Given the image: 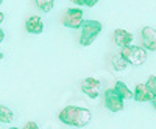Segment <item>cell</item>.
Returning <instances> with one entry per match:
<instances>
[{
    "instance_id": "cell-22",
    "label": "cell",
    "mask_w": 156,
    "mask_h": 129,
    "mask_svg": "<svg viewBox=\"0 0 156 129\" xmlns=\"http://www.w3.org/2000/svg\"><path fill=\"white\" fill-rule=\"evenodd\" d=\"M0 59H3V53H2V51H0Z\"/></svg>"
},
{
    "instance_id": "cell-2",
    "label": "cell",
    "mask_w": 156,
    "mask_h": 129,
    "mask_svg": "<svg viewBox=\"0 0 156 129\" xmlns=\"http://www.w3.org/2000/svg\"><path fill=\"white\" fill-rule=\"evenodd\" d=\"M100 31H101V23L98 20H84L83 27H81L80 44L83 47L90 45L97 39V36L100 34Z\"/></svg>"
},
{
    "instance_id": "cell-7",
    "label": "cell",
    "mask_w": 156,
    "mask_h": 129,
    "mask_svg": "<svg viewBox=\"0 0 156 129\" xmlns=\"http://www.w3.org/2000/svg\"><path fill=\"white\" fill-rule=\"evenodd\" d=\"M140 39L145 50L156 51V30L151 27H144L140 31Z\"/></svg>"
},
{
    "instance_id": "cell-13",
    "label": "cell",
    "mask_w": 156,
    "mask_h": 129,
    "mask_svg": "<svg viewBox=\"0 0 156 129\" xmlns=\"http://www.w3.org/2000/svg\"><path fill=\"white\" fill-rule=\"evenodd\" d=\"M12 120H14L12 110L3 104H0V123H11Z\"/></svg>"
},
{
    "instance_id": "cell-4",
    "label": "cell",
    "mask_w": 156,
    "mask_h": 129,
    "mask_svg": "<svg viewBox=\"0 0 156 129\" xmlns=\"http://www.w3.org/2000/svg\"><path fill=\"white\" fill-rule=\"evenodd\" d=\"M83 23H84L83 11L80 8H69L66 11V14H64V17H62V25L67 28H72V30L81 28Z\"/></svg>"
},
{
    "instance_id": "cell-20",
    "label": "cell",
    "mask_w": 156,
    "mask_h": 129,
    "mask_svg": "<svg viewBox=\"0 0 156 129\" xmlns=\"http://www.w3.org/2000/svg\"><path fill=\"white\" fill-rule=\"evenodd\" d=\"M151 104H153V107L156 109V95L153 97V100H151Z\"/></svg>"
},
{
    "instance_id": "cell-23",
    "label": "cell",
    "mask_w": 156,
    "mask_h": 129,
    "mask_svg": "<svg viewBox=\"0 0 156 129\" xmlns=\"http://www.w3.org/2000/svg\"><path fill=\"white\" fill-rule=\"evenodd\" d=\"M9 129H19V127H9Z\"/></svg>"
},
{
    "instance_id": "cell-5",
    "label": "cell",
    "mask_w": 156,
    "mask_h": 129,
    "mask_svg": "<svg viewBox=\"0 0 156 129\" xmlns=\"http://www.w3.org/2000/svg\"><path fill=\"white\" fill-rule=\"evenodd\" d=\"M105 106L111 112H122L123 110V98L119 97V93L114 89H108L105 92Z\"/></svg>"
},
{
    "instance_id": "cell-12",
    "label": "cell",
    "mask_w": 156,
    "mask_h": 129,
    "mask_svg": "<svg viewBox=\"0 0 156 129\" xmlns=\"http://www.w3.org/2000/svg\"><path fill=\"white\" fill-rule=\"evenodd\" d=\"M111 64H112V67H114L117 72H123V70L126 69V66H128L126 59H125L122 55H114V56L111 58Z\"/></svg>"
},
{
    "instance_id": "cell-21",
    "label": "cell",
    "mask_w": 156,
    "mask_h": 129,
    "mask_svg": "<svg viewBox=\"0 0 156 129\" xmlns=\"http://www.w3.org/2000/svg\"><path fill=\"white\" fill-rule=\"evenodd\" d=\"M3 19H5V14H3V12H0V23L3 22Z\"/></svg>"
},
{
    "instance_id": "cell-24",
    "label": "cell",
    "mask_w": 156,
    "mask_h": 129,
    "mask_svg": "<svg viewBox=\"0 0 156 129\" xmlns=\"http://www.w3.org/2000/svg\"><path fill=\"white\" fill-rule=\"evenodd\" d=\"M2 2H3V0H0V5H2Z\"/></svg>"
},
{
    "instance_id": "cell-16",
    "label": "cell",
    "mask_w": 156,
    "mask_h": 129,
    "mask_svg": "<svg viewBox=\"0 0 156 129\" xmlns=\"http://www.w3.org/2000/svg\"><path fill=\"white\" fill-rule=\"evenodd\" d=\"M22 129H39V126H37V124H36L34 121H28V123L25 124V126H23Z\"/></svg>"
},
{
    "instance_id": "cell-9",
    "label": "cell",
    "mask_w": 156,
    "mask_h": 129,
    "mask_svg": "<svg viewBox=\"0 0 156 129\" xmlns=\"http://www.w3.org/2000/svg\"><path fill=\"white\" fill-rule=\"evenodd\" d=\"M114 42L119 45L120 48H125V47H129L133 42V34L126 31V30H122V28H117L114 31Z\"/></svg>"
},
{
    "instance_id": "cell-11",
    "label": "cell",
    "mask_w": 156,
    "mask_h": 129,
    "mask_svg": "<svg viewBox=\"0 0 156 129\" xmlns=\"http://www.w3.org/2000/svg\"><path fill=\"white\" fill-rule=\"evenodd\" d=\"M114 90L117 93H119V97L120 98H123V100H134V92H131V90L128 89V86L123 83V81H117L115 83V86H114Z\"/></svg>"
},
{
    "instance_id": "cell-15",
    "label": "cell",
    "mask_w": 156,
    "mask_h": 129,
    "mask_svg": "<svg viewBox=\"0 0 156 129\" xmlns=\"http://www.w3.org/2000/svg\"><path fill=\"white\" fill-rule=\"evenodd\" d=\"M145 84H147V87L150 89V92H151L153 95H156V76H154V75L148 76V81H147Z\"/></svg>"
},
{
    "instance_id": "cell-10",
    "label": "cell",
    "mask_w": 156,
    "mask_h": 129,
    "mask_svg": "<svg viewBox=\"0 0 156 129\" xmlns=\"http://www.w3.org/2000/svg\"><path fill=\"white\" fill-rule=\"evenodd\" d=\"M153 93L150 92V89L147 87V84H137L134 89V100L139 103H145V101H151L153 100Z\"/></svg>"
},
{
    "instance_id": "cell-18",
    "label": "cell",
    "mask_w": 156,
    "mask_h": 129,
    "mask_svg": "<svg viewBox=\"0 0 156 129\" xmlns=\"http://www.w3.org/2000/svg\"><path fill=\"white\" fill-rule=\"evenodd\" d=\"M98 3V0H86V6H95Z\"/></svg>"
},
{
    "instance_id": "cell-1",
    "label": "cell",
    "mask_w": 156,
    "mask_h": 129,
    "mask_svg": "<svg viewBox=\"0 0 156 129\" xmlns=\"http://www.w3.org/2000/svg\"><path fill=\"white\" fill-rule=\"evenodd\" d=\"M58 118L69 126H75V127H84L86 124H89L90 118H92V114L89 109L86 107H76V106H67L64 107Z\"/></svg>"
},
{
    "instance_id": "cell-14",
    "label": "cell",
    "mask_w": 156,
    "mask_h": 129,
    "mask_svg": "<svg viewBox=\"0 0 156 129\" xmlns=\"http://www.w3.org/2000/svg\"><path fill=\"white\" fill-rule=\"evenodd\" d=\"M34 3H36V6L41 11L48 12V11H51V8H53L55 0H34Z\"/></svg>"
},
{
    "instance_id": "cell-19",
    "label": "cell",
    "mask_w": 156,
    "mask_h": 129,
    "mask_svg": "<svg viewBox=\"0 0 156 129\" xmlns=\"http://www.w3.org/2000/svg\"><path fill=\"white\" fill-rule=\"evenodd\" d=\"M3 39H5V33H3V30H2V28H0V42H2Z\"/></svg>"
},
{
    "instance_id": "cell-17",
    "label": "cell",
    "mask_w": 156,
    "mask_h": 129,
    "mask_svg": "<svg viewBox=\"0 0 156 129\" xmlns=\"http://www.w3.org/2000/svg\"><path fill=\"white\" fill-rule=\"evenodd\" d=\"M72 3H75V5H78V6H83V5H86V0H70Z\"/></svg>"
},
{
    "instance_id": "cell-8",
    "label": "cell",
    "mask_w": 156,
    "mask_h": 129,
    "mask_svg": "<svg viewBox=\"0 0 156 129\" xmlns=\"http://www.w3.org/2000/svg\"><path fill=\"white\" fill-rule=\"evenodd\" d=\"M25 30L30 34H41L44 31V20L39 16H30L25 22Z\"/></svg>"
},
{
    "instance_id": "cell-6",
    "label": "cell",
    "mask_w": 156,
    "mask_h": 129,
    "mask_svg": "<svg viewBox=\"0 0 156 129\" xmlns=\"http://www.w3.org/2000/svg\"><path fill=\"white\" fill-rule=\"evenodd\" d=\"M101 84L97 78H86L81 81V90L89 97V98H97L100 95Z\"/></svg>"
},
{
    "instance_id": "cell-3",
    "label": "cell",
    "mask_w": 156,
    "mask_h": 129,
    "mask_svg": "<svg viewBox=\"0 0 156 129\" xmlns=\"http://www.w3.org/2000/svg\"><path fill=\"white\" fill-rule=\"evenodd\" d=\"M120 55L131 66H142L147 61V50L144 47H134V45L125 47V48H122Z\"/></svg>"
}]
</instances>
